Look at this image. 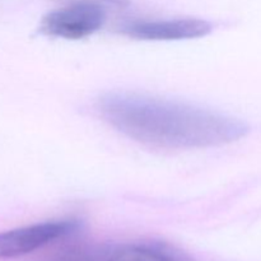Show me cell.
<instances>
[{
  "label": "cell",
  "instance_id": "obj_2",
  "mask_svg": "<svg viewBox=\"0 0 261 261\" xmlns=\"http://www.w3.org/2000/svg\"><path fill=\"white\" fill-rule=\"evenodd\" d=\"M106 20V12L93 2H76L47 13L40 24L41 33L64 40H81L93 35Z\"/></svg>",
  "mask_w": 261,
  "mask_h": 261
},
{
  "label": "cell",
  "instance_id": "obj_7",
  "mask_svg": "<svg viewBox=\"0 0 261 261\" xmlns=\"http://www.w3.org/2000/svg\"><path fill=\"white\" fill-rule=\"evenodd\" d=\"M106 2L112 3V4L120 5V7H124V5L129 4V0H106Z\"/></svg>",
  "mask_w": 261,
  "mask_h": 261
},
{
  "label": "cell",
  "instance_id": "obj_5",
  "mask_svg": "<svg viewBox=\"0 0 261 261\" xmlns=\"http://www.w3.org/2000/svg\"><path fill=\"white\" fill-rule=\"evenodd\" d=\"M110 261H195L189 254L163 241L137 242L111 250Z\"/></svg>",
  "mask_w": 261,
  "mask_h": 261
},
{
  "label": "cell",
  "instance_id": "obj_6",
  "mask_svg": "<svg viewBox=\"0 0 261 261\" xmlns=\"http://www.w3.org/2000/svg\"><path fill=\"white\" fill-rule=\"evenodd\" d=\"M111 250L97 247H75L55 255L46 261H110Z\"/></svg>",
  "mask_w": 261,
  "mask_h": 261
},
{
  "label": "cell",
  "instance_id": "obj_1",
  "mask_svg": "<svg viewBox=\"0 0 261 261\" xmlns=\"http://www.w3.org/2000/svg\"><path fill=\"white\" fill-rule=\"evenodd\" d=\"M98 111L105 121L130 139L170 149L221 147L250 132L244 120L233 116L129 92L103 94Z\"/></svg>",
  "mask_w": 261,
  "mask_h": 261
},
{
  "label": "cell",
  "instance_id": "obj_3",
  "mask_svg": "<svg viewBox=\"0 0 261 261\" xmlns=\"http://www.w3.org/2000/svg\"><path fill=\"white\" fill-rule=\"evenodd\" d=\"M79 227V219L66 218L0 232V259H13L31 254L56 240L74 233Z\"/></svg>",
  "mask_w": 261,
  "mask_h": 261
},
{
  "label": "cell",
  "instance_id": "obj_4",
  "mask_svg": "<svg viewBox=\"0 0 261 261\" xmlns=\"http://www.w3.org/2000/svg\"><path fill=\"white\" fill-rule=\"evenodd\" d=\"M213 31L211 22L200 18L139 20L126 24L122 33L144 41H180L205 37Z\"/></svg>",
  "mask_w": 261,
  "mask_h": 261
}]
</instances>
